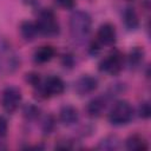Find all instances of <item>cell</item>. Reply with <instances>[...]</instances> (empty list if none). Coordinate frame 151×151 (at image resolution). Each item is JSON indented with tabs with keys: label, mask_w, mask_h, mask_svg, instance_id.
<instances>
[{
	"label": "cell",
	"mask_w": 151,
	"mask_h": 151,
	"mask_svg": "<svg viewBox=\"0 0 151 151\" xmlns=\"http://www.w3.org/2000/svg\"><path fill=\"white\" fill-rule=\"evenodd\" d=\"M38 32L45 37H55L60 32V26L55 14L51 9H42L35 22Z\"/></svg>",
	"instance_id": "7a4b0ae2"
},
{
	"label": "cell",
	"mask_w": 151,
	"mask_h": 151,
	"mask_svg": "<svg viewBox=\"0 0 151 151\" xmlns=\"http://www.w3.org/2000/svg\"><path fill=\"white\" fill-rule=\"evenodd\" d=\"M41 94L45 97L51 96H59L65 90V84L60 77L57 76H50L44 81H40V84L37 87Z\"/></svg>",
	"instance_id": "5b68a950"
},
{
	"label": "cell",
	"mask_w": 151,
	"mask_h": 151,
	"mask_svg": "<svg viewBox=\"0 0 151 151\" xmlns=\"http://www.w3.org/2000/svg\"><path fill=\"white\" fill-rule=\"evenodd\" d=\"M19 57L11 46L7 44L0 45V76L13 73L19 67Z\"/></svg>",
	"instance_id": "277c9868"
},
{
	"label": "cell",
	"mask_w": 151,
	"mask_h": 151,
	"mask_svg": "<svg viewBox=\"0 0 151 151\" xmlns=\"http://www.w3.org/2000/svg\"><path fill=\"white\" fill-rule=\"evenodd\" d=\"M54 53H55V51H54V48L52 46L42 45V46L38 47L34 51L33 58H34V61L38 63V64H45V63L50 61L54 57Z\"/></svg>",
	"instance_id": "8fae6325"
},
{
	"label": "cell",
	"mask_w": 151,
	"mask_h": 151,
	"mask_svg": "<svg viewBox=\"0 0 151 151\" xmlns=\"http://www.w3.org/2000/svg\"><path fill=\"white\" fill-rule=\"evenodd\" d=\"M92 19L85 11H76L70 17V31L74 39H84L91 31Z\"/></svg>",
	"instance_id": "6da1fadb"
},
{
	"label": "cell",
	"mask_w": 151,
	"mask_h": 151,
	"mask_svg": "<svg viewBox=\"0 0 151 151\" xmlns=\"http://www.w3.org/2000/svg\"><path fill=\"white\" fill-rule=\"evenodd\" d=\"M98 147L99 149H109V150L117 149L118 147V139H117V137H107L100 142Z\"/></svg>",
	"instance_id": "ac0fdd59"
},
{
	"label": "cell",
	"mask_w": 151,
	"mask_h": 151,
	"mask_svg": "<svg viewBox=\"0 0 151 151\" xmlns=\"http://www.w3.org/2000/svg\"><path fill=\"white\" fill-rule=\"evenodd\" d=\"M38 28L37 25L32 21H22L20 25V34L24 38V40L26 41H32L35 39L37 34H38Z\"/></svg>",
	"instance_id": "4fadbf2b"
},
{
	"label": "cell",
	"mask_w": 151,
	"mask_h": 151,
	"mask_svg": "<svg viewBox=\"0 0 151 151\" xmlns=\"http://www.w3.org/2000/svg\"><path fill=\"white\" fill-rule=\"evenodd\" d=\"M123 67V58L119 52H113L106 55L99 63V70L109 74H117Z\"/></svg>",
	"instance_id": "52a82bcc"
},
{
	"label": "cell",
	"mask_w": 151,
	"mask_h": 151,
	"mask_svg": "<svg viewBox=\"0 0 151 151\" xmlns=\"http://www.w3.org/2000/svg\"><path fill=\"white\" fill-rule=\"evenodd\" d=\"M97 38L103 45H113L117 39L114 26L110 22L103 24L97 32Z\"/></svg>",
	"instance_id": "9c48e42d"
},
{
	"label": "cell",
	"mask_w": 151,
	"mask_h": 151,
	"mask_svg": "<svg viewBox=\"0 0 151 151\" xmlns=\"http://www.w3.org/2000/svg\"><path fill=\"white\" fill-rule=\"evenodd\" d=\"M126 149L129 150H134V151H138V150H146L147 149V143L145 140V138L140 134H131L126 142Z\"/></svg>",
	"instance_id": "5bb4252c"
},
{
	"label": "cell",
	"mask_w": 151,
	"mask_h": 151,
	"mask_svg": "<svg viewBox=\"0 0 151 151\" xmlns=\"http://www.w3.org/2000/svg\"><path fill=\"white\" fill-rule=\"evenodd\" d=\"M123 20H124V24L125 26L129 28V29H136L138 27V24H139V20H138V15L136 13V11L131 7L126 8L124 11V14H123Z\"/></svg>",
	"instance_id": "2e32d148"
},
{
	"label": "cell",
	"mask_w": 151,
	"mask_h": 151,
	"mask_svg": "<svg viewBox=\"0 0 151 151\" xmlns=\"http://www.w3.org/2000/svg\"><path fill=\"white\" fill-rule=\"evenodd\" d=\"M41 127H42L44 133H51V131H52L53 127H54V120H53V118H52L51 116L46 117V118L42 120Z\"/></svg>",
	"instance_id": "ffe728a7"
},
{
	"label": "cell",
	"mask_w": 151,
	"mask_h": 151,
	"mask_svg": "<svg viewBox=\"0 0 151 151\" xmlns=\"http://www.w3.org/2000/svg\"><path fill=\"white\" fill-rule=\"evenodd\" d=\"M144 57H145V51L142 47L139 46L133 47L129 53V65L131 66V68L139 67L144 61Z\"/></svg>",
	"instance_id": "9a60e30c"
},
{
	"label": "cell",
	"mask_w": 151,
	"mask_h": 151,
	"mask_svg": "<svg viewBox=\"0 0 151 151\" xmlns=\"http://www.w3.org/2000/svg\"><path fill=\"white\" fill-rule=\"evenodd\" d=\"M55 4L64 9H71L74 7L76 0H55Z\"/></svg>",
	"instance_id": "44dd1931"
},
{
	"label": "cell",
	"mask_w": 151,
	"mask_h": 151,
	"mask_svg": "<svg viewBox=\"0 0 151 151\" xmlns=\"http://www.w3.org/2000/svg\"><path fill=\"white\" fill-rule=\"evenodd\" d=\"M133 117V107L126 100H118L109 113V120L116 126H122L131 122Z\"/></svg>",
	"instance_id": "3957f363"
},
{
	"label": "cell",
	"mask_w": 151,
	"mask_h": 151,
	"mask_svg": "<svg viewBox=\"0 0 151 151\" xmlns=\"http://www.w3.org/2000/svg\"><path fill=\"white\" fill-rule=\"evenodd\" d=\"M105 107H106V99L104 97H96L92 100H90L86 110L90 116L98 117L105 111Z\"/></svg>",
	"instance_id": "7c38bea8"
},
{
	"label": "cell",
	"mask_w": 151,
	"mask_h": 151,
	"mask_svg": "<svg viewBox=\"0 0 151 151\" xmlns=\"http://www.w3.org/2000/svg\"><path fill=\"white\" fill-rule=\"evenodd\" d=\"M138 114L140 118H144V119H147L151 114V107H150V103L149 101H143L139 104V107H138Z\"/></svg>",
	"instance_id": "d6986e66"
},
{
	"label": "cell",
	"mask_w": 151,
	"mask_h": 151,
	"mask_svg": "<svg viewBox=\"0 0 151 151\" xmlns=\"http://www.w3.org/2000/svg\"><path fill=\"white\" fill-rule=\"evenodd\" d=\"M39 107H37L35 105L33 104H27L25 107H24V116L27 118V119H35L38 116H39Z\"/></svg>",
	"instance_id": "e0dca14e"
},
{
	"label": "cell",
	"mask_w": 151,
	"mask_h": 151,
	"mask_svg": "<svg viewBox=\"0 0 151 151\" xmlns=\"http://www.w3.org/2000/svg\"><path fill=\"white\" fill-rule=\"evenodd\" d=\"M7 130H8L7 120L2 116H0V138L5 137L7 134Z\"/></svg>",
	"instance_id": "7402d4cb"
},
{
	"label": "cell",
	"mask_w": 151,
	"mask_h": 151,
	"mask_svg": "<svg viewBox=\"0 0 151 151\" xmlns=\"http://www.w3.org/2000/svg\"><path fill=\"white\" fill-rule=\"evenodd\" d=\"M97 87H98V80L94 77L88 76V74L81 76L76 81V91L80 96L92 93Z\"/></svg>",
	"instance_id": "ba28073f"
},
{
	"label": "cell",
	"mask_w": 151,
	"mask_h": 151,
	"mask_svg": "<svg viewBox=\"0 0 151 151\" xmlns=\"http://www.w3.org/2000/svg\"><path fill=\"white\" fill-rule=\"evenodd\" d=\"M1 103L6 112H14L21 103V91L15 86H7L2 92Z\"/></svg>",
	"instance_id": "8992f818"
},
{
	"label": "cell",
	"mask_w": 151,
	"mask_h": 151,
	"mask_svg": "<svg viewBox=\"0 0 151 151\" xmlns=\"http://www.w3.org/2000/svg\"><path fill=\"white\" fill-rule=\"evenodd\" d=\"M78 118H79V112L74 106L65 105V106H63L60 109L59 119L64 125H66V126L73 125V124H76L78 122Z\"/></svg>",
	"instance_id": "30bf717a"
}]
</instances>
